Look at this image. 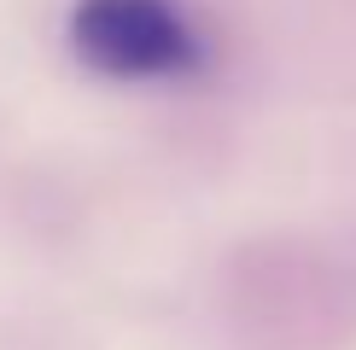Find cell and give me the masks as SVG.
<instances>
[{
	"mask_svg": "<svg viewBox=\"0 0 356 350\" xmlns=\"http://www.w3.org/2000/svg\"><path fill=\"white\" fill-rule=\"evenodd\" d=\"M70 47L117 82H170L199 65V24L175 0H82L70 12Z\"/></svg>",
	"mask_w": 356,
	"mask_h": 350,
	"instance_id": "cell-1",
	"label": "cell"
}]
</instances>
